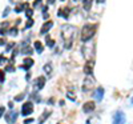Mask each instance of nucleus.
<instances>
[{
  "mask_svg": "<svg viewBox=\"0 0 133 124\" xmlns=\"http://www.w3.org/2000/svg\"><path fill=\"white\" fill-rule=\"evenodd\" d=\"M4 82V71H0V83Z\"/></svg>",
  "mask_w": 133,
  "mask_h": 124,
  "instance_id": "nucleus-28",
  "label": "nucleus"
},
{
  "mask_svg": "<svg viewBox=\"0 0 133 124\" xmlns=\"http://www.w3.org/2000/svg\"><path fill=\"white\" fill-rule=\"evenodd\" d=\"M33 112V104H32V101H27V103L23 104V107H21V115L23 116H28L31 115Z\"/></svg>",
  "mask_w": 133,
  "mask_h": 124,
  "instance_id": "nucleus-5",
  "label": "nucleus"
},
{
  "mask_svg": "<svg viewBox=\"0 0 133 124\" xmlns=\"http://www.w3.org/2000/svg\"><path fill=\"white\" fill-rule=\"evenodd\" d=\"M105 0H97V3H104Z\"/></svg>",
  "mask_w": 133,
  "mask_h": 124,
  "instance_id": "nucleus-36",
  "label": "nucleus"
},
{
  "mask_svg": "<svg viewBox=\"0 0 133 124\" xmlns=\"http://www.w3.org/2000/svg\"><path fill=\"white\" fill-rule=\"evenodd\" d=\"M5 61V58L4 56H0V63H4Z\"/></svg>",
  "mask_w": 133,
  "mask_h": 124,
  "instance_id": "nucleus-32",
  "label": "nucleus"
},
{
  "mask_svg": "<svg viewBox=\"0 0 133 124\" xmlns=\"http://www.w3.org/2000/svg\"><path fill=\"white\" fill-rule=\"evenodd\" d=\"M4 111H5V109H4V107H0V117L3 116V114H4Z\"/></svg>",
  "mask_w": 133,
  "mask_h": 124,
  "instance_id": "nucleus-30",
  "label": "nucleus"
},
{
  "mask_svg": "<svg viewBox=\"0 0 133 124\" xmlns=\"http://www.w3.org/2000/svg\"><path fill=\"white\" fill-rule=\"evenodd\" d=\"M9 11H11V8H9V7H8V8H5V11H4V14H3V16H4V17H5V16H7V15L9 14Z\"/></svg>",
  "mask_w": 133,
  "mask_h": 124,
  "instance_id": "nucleus-29",
  "label": "nucleus"
},
{
  "mask_svg": "<svg viewBox=\"0 0 133 124\" xmlns=\"http://www.w3.org/2000/svg\"><path fill=\"white\" fill-rule=\"evenodd\" d=\"M113 124H125V114L123 111H117L113 116Z\"/></svg>",
  "mask_w": 133,
  "mask_h": 124,
  "instance_id": "nucleus-6",
  "label": "nucleus"
},
{
  "mask_svg": "<svg viewBox=\"0 0 133 124\" xmlns=\"http://www.w3.org/2000/svg\"><path fill=\"white\" fill-rule=\"evenodd\" d=\"M60 32H61L60 36L64 41V48L71 49L73 40L76 38V33H77V28L75 26H71V24H63L60 28Z\"/></svg>",
  "mask_w": 133,
  "mask_h": 124,
  "instance_id": "nucleus-1",
  "label": "nucleus"
},
{
  "mask_svg": "<svg viewBox=\"0 0 133 124\" xmlns=\"http://www.w3.org/2000/svg\"><path fill=\"white\" fill-rule=\"evenodd\" d=\"M44 71H45L47 75H51L52 73V65L48 63V64H44Z\"/></svg>",
  "mask_w": 133,
  "mask_h": 124,
  "instance_id": "nucleus-18",
  "label": "nucleus"
},
{
  "mask_svg": "<svg viewBox=\"0 0 133 124\" xmlns=\"http://www.w3.org/2000/svg\"><path fill=\"white\" fill-rule=\"evenodd\" d=\"M45 41H47V46H48L49 48H53V47H55V40H52L49 36L45 38Z\"/></svg>",
  "mask_w": 133,
  "mask_h": 124,
  "instance_id": "nucleus-19",
  "label": "nucleus"
},
{
  "mask_svg": "<svg viewBox=\"0 0 133 124\" xmlns=\"http://www.w3.org/2000/svg\"><path fill=\"white\" fill-rule=\"evenodd\" d=\"M66 97H68L69 100H72V101H75V100H76L75 94H72V92H68V94H66Z\"/></svg>",
  "mask_w": 133,
  "mask_h": 124,
  "instance_id": "nucleus-23",
  "label": "nucleus"
},
{
  "mask_svg": "<svg viewBox=\"0 0 133 124\" xmlns=\"http://www.w3.org/2000/svg\"><path fill=\"white\" fill-rule=\"evenodd\" d=\"M61 2H64V0H61Z\"/></svg>",
  "mask_w": 133,
  "mask_h": 124,
  "instance_id": "nucleus-40",
  "label": "nucleus"
},
{
  "mask_svg": "<svg viewBox=\"0 0 133 124\" xmlns=\"http://www.w3.org/2000/svg\"><path fill=\"white\" fill-rule=\"evenodd\" d=\"M44 84H45V77H44V76H39L35 80V85H36L37 89H41L44 87Z\"/></svg>",
  "mask_w": 133,
  "mask_h": 124,
  "instance_id": "nucleus-11",
  "label": "nucleus"
},
{
  "mask_svg": "<svg viewBox=\"0 0 133 124\" xmlns=\"http://www.w3.org/2000/svg\"><path fill=\"white\" fill-rule=\"evenodd\" d=\"M96 28L97 26H93V24H85L81 29V41L83 43H87L89 41L96 33Z\"/></svg>",
  "mask_w": 133,
  "mask_h": 124,
  "instance_id": "nucleus-2",
  "label": "nucleus"
},
{
  "mask_svg": "<svg viewBox=\"0 0 133 124\" xmlns=\"http://www.w3.org/2000/svg\"><path fill=\"white\" fill-rule=\"evenodd\" d=\"M32 52H33V49H32L31 47H25V48L23 49V53H24V55H29V56H31Z\"/></svg>",
  "mask_w": 133,
  "mask_h": 124,
  "instance_id": "nucleus-20",
  "label": "nucleus"
},
{
  "mask_svg": "<svg viewBox=\"0 0 133 124\" xmlns=\"http://www.w3.org/2000/svg\"><path fill=\"white\" fill-rule=\"evenodd\" d=\"M52 27H53V21H52V20L45 21V23L41 26V28H40V33H41V35H47V33L51 31Z\"/></svg>",
  "mask_w": 133,
  "mask_h": 124,
  "instance_id": "nucleus-8",
  "label": "nucleus"
},
{
  "mask_svg": "<svg viewBox=\"0 0 133 124\" xmlns=\"http://www.w3.org/2000/svg\"><path fill=\"white\" fill-rule=\"evenodd\" d=\"M16 117H17V112H9V114H7L5 115V121L8 123V124H14L15 121H16Z\"/></svg>",
  "mask_w": 133,
  "mask_h": 124,
  "instance_id": "nucleus-9",
  "label": "nucleus"
},
{
  "mask_svg": "<svg viewBox=\"0 0 133 124\" xmlns=\"http://www.w3.org/2000/svg\"><path fill=\"white\" fill-rule=\"evenodd\" d=\"M55 3V0H48V4H53Z\"/></svg>",
  "mask_w": 133,
  "mask_h": 124,
  "instance_id": "nucleus-35",
  "label": "nucleus"
},
{
  "mask_svg": "<svg viewBox=\"0 0 133 124\" xmlns=\"http://www.w3.org/2000/svg\"><path fill=\"white\" fill-rule=\"evenodd\" d=\"M75 2H83V0H75Z\"/></svg>",
  "mask_w": 133,
  "mask_h": 124,
  "instance_id": "nucleus-37",
  "label": "nucleus"
},
{
  "mask_svg": "<svg viewBox=\"0 0 133 124\" xmlns=\"http://www.w3.org/2000/svg\"><path fill=\"white\" fill-rule=\"evenodd\" d=\"M23 99H24V95H17V96L15 97V100H16V101H21Z\"/></svg>",
  "mask_w": 133,
  "mask_h": 124,
  "instance_id": "nucleus-27",
  "label": "nucleus"
},
{
  "mask_svg": "<svg viewBox=\"0 0 133 124\" xmlns=\"http://www.w3.org/2000/svg\"><path fill=\"white\" fill-rule=\"evenodd\" d=\"M35 49L37 51V53H41L44 51V47H43V44L40 41H35Z\"/></svg>",
  "mask_w": 133,
  "mask_h": 124,
  "instance_id": "nucleus-15",
  "label": "nucleus"
},
{
  "mask_svg": "<svg viewBox=\"0 0 133 124\" xmlns=\"http://www.w3.org/2000/svg\"><path fill=\"white\" fill-rule=\"evenodd\" d=\"M24 7L27 8V4H19V5L15 8V12H17V14H19V12H21V9H23Z\"/></svg>",
  "mask_w": 133,
  "mask_h": 124,
  "instance_id": "nucleus-21",
  "label": "nucleus"
},
{
  "mask_svg": "<svg viewBox=\"0 0 133 124\" xmlns=\"http://www.w3.org/2000/svg\"><path fill=\"white\" fill-rule=\"evenodd\" d=\"M95 46H91V48H88V46L85 44V46L83 47V53H84V58L87 60H92L93 56H95Z\"/></svg>",
  "mask_w": 133,
  "mask_h": 124,
  "instance_id": "nucleus-4",
  "label": "nucleus"
},
{
  "mask_svg": "<svg viewBox=\"0 0 133 124\" xmlns=\"http://www.w3.org/2000/svg\"><path fill=\"white\" fill-rule=\"evenodd\" d=\"M95 96H96V100H97V101H101V100H103V96H104V88H103V87H98V88L96 89Z\"/></svg>",
  "mask_w": 133,
  "mask_h": 124,
  "instance_id": "nucleus-12",
  "label": "nucleus"
},
{
  "mask_svg": "<svg viewBox=\"0 0 133 124\" xmlns=\"http://www.w3.org/2000/svg\"><path fill=\"white\" fill-rule=\"evenodd\" d=\"M92 2H93V0H83V3H84V9H85V11H89V9H91Z\"/></svg>",
  "mask_w": 133,
  "mask_h": 124,
  "instance_id": "nucleus-17",
  "label": "nucleus"
},
{
  "mask_svg": "<svg viewBox=\"0 0 133 124\" xmlns=\"http://www.w3.org/2000/svg\"><path fill=\"white\" fill-rule=\"evenodd\" d=\"M95 103L93 101H87V103L83 106V111L85 112V114H89V112H92V111H95Z\"/></svg>",
  "mask_w": 133,
  "mask_h": 124,
  "instance_id": "nucleus-10",
  "label": "nucleus"
},
{
  "mask_svg": "<svg viewBox=\"0 0 133 124\" xmlns=\"http://www.w3.org/2000/svg\"><path fill=\"white\" fill-rule=\"evenodd\" d=\"M132 104H133V99H132Z\"/></svg>",
  "mask_w": 133,
  "mask_h": 124,
  "instance_id": "nucleus-38",
  "label": "nucleus"
},
{
  "mask_svg": "<svg viewBox=\"0 0 133 124\" xmlns=\"http://www.w3.org/2000/svg\"><path fill=\"white\" fill-rule=\"evenodd\" d=\"M57 124H61V123H57Z\"/></svg>",
  "mask_w": 133,
  "mask_h": 124,
  "instance_id": "nucleus-39",
  "label": "nucleus"
},
{
  "mask_svg": "<svg viewBox=\"0 0 133 124\" xmlns=\"http://www.w3.org/2000/svg\"><path fill=\"white\" fill-rule=\"evenodd\" d=\"M33 65V60L29 58H27V59H24V65H23V68H29V67H32Z\"/></svg>",
  "mask_w": 133,
  "mask_h": 124,
  "instance_id": "nucleus-16",
  "label": "nucleus"
},
{
  "mask_svg": "<svg viewBox=\"0 0 133 124\" xmlns=\"http://www.w3.org/2000/svg\"><path fill=\"white\" fill-rule=\"evenodd\" d=\"M14 46H15V43H9L8 46H7V48H5V49H7V51H11V49L14 48Z\"/></svg>",
  "mask_w": 133,
  "mask_h": 124,
  "instance_id": "nucleus-26",
  "label": "nucleus"
},
{
  "mask_svg": "<svg viewBox=\"0 0 133 124\" xmlns=\"http://www.w3.org/2000/svg\"><path fill=\"white\" fill-rule=\"evenodd\" d=\"M57 16H63L64 19H68V16H69V9H68V8L60 9L59 12H57Z\"/></svg>",
  "mask_w": 133,
  "mask_h": 124,
  "instance_id": "nucleus-14",
  "label": "nucleus"
},
{
  "mask_svg": "<svg viewBox=\"0 0 133 124\" xmlns=\"http://www.w3.org/2000/svg\"><path fill=\"white\" fill-rule=\"evenodd\" d=\"M33 26V20L29 17V20H28V23H27V26H25V28H29V27H32Z\"/></svg>",
  "mask_w": 133,
  "mask_h": 124,
  "instance_id": "nucleus-25",
  "label": "nucleus"
},
{
  "mask_svg": "<svg viewBox=\"0 0 133 124\" xmlns=\"http://www.w3.org/2000/svg\"><path fill=\"white\" fill-rule=\"evenodd\" d=\"M48 116H51V111L49 109H45V111H44V114L41 115V117L39 119V124H43L44 121L48 119Z\"/></svg>",
  "mask_w": 133,
  "mask_h": 124,
  "instance_id": "nucleus-13",
  "label": "nucleus"
},
{
  "mask_svg": "<svg viewBox=\"0 0 133 124\" xmlns=\"http://www.w3.org/2000/svg\"><path fill=\"white\" fill-rule=\"evenodd\" d=\"M40 3H41V0H36V2L33 3V7H37V5H39Z\"/></svg>",
  "mask_w": 133,
  "mask_h": 124,
  "instance_id": "nucleus-31",
  "label": "nucleus"
},
{
  "mask_svg": "<svg viewBox=\"0 0 133 124\" xmlns=\"http://www.w3.org/2000/svg\"><path fill=\"white\" fill-rule=\"evenodd\" d=\"M5 44V40L4 39H0V46H4Z\"/></svg>",
  "mask_w": 133,
  "mask_h": 124,
  "instance_id": "nucleus-33",
  "label": "nucleus"
},
{
  "mask_svg": "<svg viewBox=\"0 0 133 124\" xmlns=\"http://www.w3.org/2000/svg\"><path fill=\"white\" fill-rule=\"evenodd\" d=\"M25 15H27V17H28V19H29V17H32L33 11H32V9H29V8H27V9H25Z\"/></svg>",
  "mask_w": 133,
  "mask_h": 124,
  "instance_id": "nucleus-22",
  "label": "nucleus"
},
{
  "mask_svg": "<svg viewBox=\"0 0 133 124\" xmlns=\"http://www.w3.org/2000/svg\"><path fill=\"white\" fill-rule=\"evenodd\" d=\"M0 88H2V87H0Z\"/></svg>",
  "mask_w": 133,
  "mask_h": 124,
  "instance_id": "nucleus-41",
  "label": "nucleus"
},
{
  "mask_svg": "<svg viewBox=\"0 0 133 124\" xmlns=\"http://www.w3.org/2000/svg\"><path fill=\"white\" fill-rule=\"evenodd\" d=\"M95 85V79L92 77V75H87V77L84 79V82H83V92H88V91H91V89L93 88Z\"/></svg>",
  "mask_w": 133,
  "mask_h": 124,
  "instance_id": "nucleus-3",
  "label": "nucleus"
},
{
  "mask_svg": "<svg viewBox=\"0 0 133 124\" xmlns=\"http://www.w3.org/2000/svg\"><path fill=\"white\" fill-rule=\"evenodd\" d=\"M32 121H33L32 119H29V120H25V124H28V123H32Z\"/></svg>",
  "mask_w": 133,
  "mask_h": 124,
  "instance_id": "nucleus-34",
  "label": "nucleus"
},
{
  "mask_svg": "<svg viewBox=\"0 0 133 124\" xmlns=\"http://www.w3.org/2000/svg\"><path fill=\"white\" fill-rule=\"evenodd\" d=\"M93 68H95V60H87V64L84 65V73L93 75Z\"/></svg>",
  "mask_w": 133,
  "mask_h": 124,
  "instance_id": "nucleus-7",
  "label": "nucleus"
},
{
  "mask_svg": "<svg viewBox=\"0 0 133 124\" xmlns=\"http://www.w3.org/2000/svg\"><path fill=\"white\" fill-rule=\"evenodd\" d=\"M9 35H11V36H16V35H17V29H16V28H11V29H9Z\"/></svg>",
  "mask_w": 133,
  "mask_h": 124,
  "instance_id": "nucleus-24",
  "label": "nucleus"
}]
</instances>
